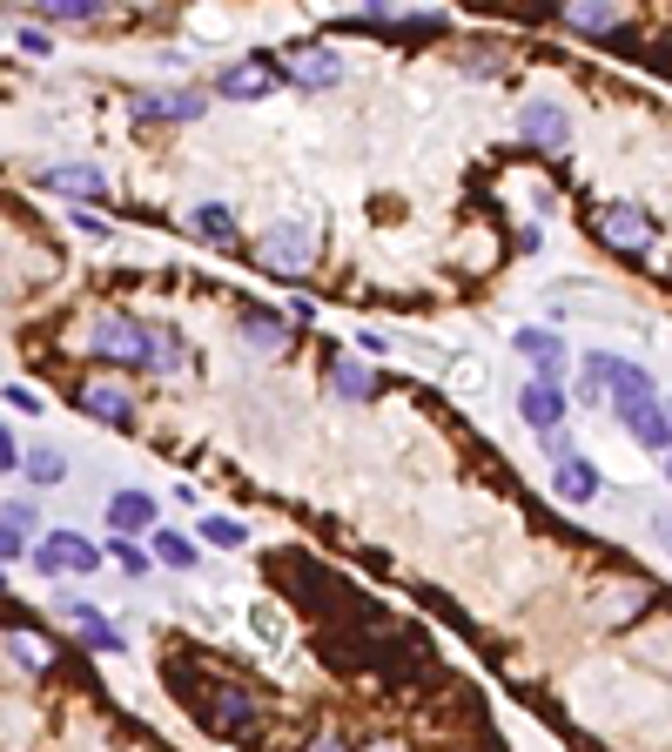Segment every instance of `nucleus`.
<instances>
[{"label":"nucleus","instance_id":"5","mask_svg":"<svg viewBox=\"0 0 672 752\" xmlns=\"http://www.w3.org/2000/svg\"><path fill=\"white\" fill-rule=\"evenodd\" d=\"M203 108H209L203 88H142V95L129 101L135 122H195Z\"/></svg>","mask_w":672,"mask_h":752},{"label":"nucleus","instance_id":"30","mask_svg":"<svg viewBox=\"0 0 672 752\" xmlns=\"http://www.w3.org/2000/svg\"><path fill=\"white\" fill-rule=\"evenodd\" d=\"M8 404H14V410H27V417L41 410V397H34V390H21V383H8Z\"/></svg>","mask_w":672,"mask_h":752},{"label":"nucleus","instance_id":"1","mask_svg":"<svg viewBox=\"0 0 672 752\" xmlns=\"http://www.w3.org/2000/svg\"><path fill=\"white\" fill-rule=\"evenodd\" d=\"M88 349L101 363H122V370H155V330L148 323H129V316H101L88 330Z\"/></svg>","mask_w":672,"mask_h":752},{"label":"nucleus","instance_id":"9","mask_svg":"<svg viewBox=\"0 0 672 752\" xmlns=\"http://www.w3.org/2000/svg\"><path fill=\"white\" fill-rule=\"evenodd\" d=\"M511 349L532 356L545 383H565V336H551V330H511Z\"/></svg>","mask_w":672,"mask_h":752},{"label":"nucleus","instance_id":"3","mask_svg":"<svg viewBox=\"0 0 672 752\" xmlns=\"http://www.w3.org/2000/svg\"><path fill=\"white\" fill-rule=\"evenodd\" d=\"M309 256H316V229H309L303 215H283V222L262 235V262L283 275V283H296V269H303Z\"/></svg>","mask_w":672,"mask_h":752},{"label":"nucleus","instance_id":"15","mask_svg":"<svg viewBox=\"0 0 672 752\" xmlns=\"http://www.w3.org/2000/svg\"><path fill=\"white\" fill-rule=\"evenodd\" d=\"M41 182H48V188H61V195H74V202H101V195H108L101 169H88V162H61V169H48Z\"/></svg>","mask_w":672,"mask_h":752},{"label":"nucleus","instance_id":"13","mask_svg":"<svg viewBox=\"0 0 672 752\" xmlns=\"http://www.w3.org/2000/svg\"><path fill=\"white\" fill-rule=\"evenodd\" d=\"M27 544H34V504H27V497H8V504H0V558L21 565Z\"/></svg>","mask_w":672,"mask_h":752},{"label":"nucleus","instance_id":"4","mask_svg":"<svg viewBox=\"0 0 672 752\" xmlns=\"http://www.w3.org/2000/svg\"><path fill=\"white\" fill-rule=\"evenodd\" d=\"M518 135H525L532 148H545V155H565V148H572V114H565L559 101H525V108H518Z\"/></svg>","mask_w":672,"mask_h":752},{"label":"nucleus","instance_id":"29","mask_svg":"<svg viewBox=\"0 0 672 752\" xmlns=\"http://www.w3.org/2000/svg\"><path fill=\"white\" fill-rule=\"evenodd\" d=\"M114 565H122V571H135V578L148 571V558H142V551H135V544H114Z\"/></svg>","mask_w":672,"mask_h":752},{"label":"nucleus","instance_id":"22","mask_svg":"<svg viewBox=\"0 0 672 752\" xmlns=\"http://www.w3.org/2000/svg\"><path fill=\"white\" fill-rule=\"evenodd\" d=\"M188 222H195V235H203V243H229V235H235V215H229L222 202H203Z\"/></svg>","mask_w":672,"mask_h":752},{"label":"nucleus","instance_id":"19","mask_svg":"<svg viewBox=\"0 0 672 752\" xmlns=\"http://www.w3.org/2000/svg\"><path fill=\"white\" fill-rule=\"evenodd\" d=\"M108 525H114V531H148V525H155L148 491H114V497H108Z\"/></svg>","mask_w":672,"mask_h":752},{"label":"nucleus","instance_id":"8","mask_svg":"<svg viewBox=\"0 0 672 752\" xmlns=\"http://www.w3.org/2000/svg\"><path fill=\"white\" fill-rule=\"evenodd\" d=\"M599 235H606L612 249H625V256L652 249V222H646V209H632V202H612V209H599Z\"/></svg>","mask_w":672,"mask_h":752},{"label":"nucleus","instance_id":"16","mask_svg":"<svg viewBox=\"0 0 672 752\" xmlns=\"http://www.w3.org/2000/svg\"><path fill=\"white\" fill-rule=\"evenodd\" d=\"M551 491H559L565 504H591L599 497V470H591L585 457H565V464H551Z\"/></svg>","mask_w":672,"mask_h":752},{"label":"nucleus","instance_id":"31","mask_svg":"<svg viewBox=\"0 0 672 752\" xmlns=\"http://www.w3.org/2000/svg\"><path fill=\"white\" fill-rule=\"evenodd\" d=\"M652 538H659V544L672 551V510H659V518H652Z\"/></svg>","mask_w":672,"mask_h":752},{"label":"nucleus","instance_id":"24","mask_svg":"<svg viewBox=\"0 0 672 752\" xmlns=\"http://www.w3.org/2000/svg\"><path fill=\"white\" fill-rule=\"evenodd\" d=\"M54 478H68V457L61 451H27V484H54Z\"/></svg>","mask_w":672,"mask_h":752},{"label":"nucleus","instance_id":"33","mask_svg":"<svg viewBox=\"0 0 672 752\" xmlns=\"http://www.w3.org/2000/svg\"><path fill=\"white\" fill-rule=\"evenodd\" d=\"M370 752H404V745H390V739H383V745H370Z\"/></svg>","mask_w":672,"mask_h":752},{"label":"nucleus","instance_id":"7","mask_svg":"<svg viewBox=\"0 0 672 752\" xmlns=\"http://www.w3.org/2000/svg\"><path fill=\"white\" fill-rule=\"evenodd\" d=\"M518 410H525V423L538 430V437H559V430H565V383L532 377V383L518 390Z\"/></svg>","mask_w":672,"mask_h":752},{"label":"nucleus","instance_id":"23","mask_svg":"<svg viewBox=\"0 0 672 752\" xmlns=\"http://www.w3.org/2000/svg\"><path fill=\"white\" fill-rule=\"evenodd\" d=\"M148 544H155V558H162V565H175V571H188V565H195V544H188L182 531H155Z\"/></svg>","mask_w":672,"mask_h":752},{"label":"nucleus","instance_id":"14","mask_svg":"<svg viewBox=\"0 0 672 752\" xmlns=\"http://www.w3.org/2000/svg\"><path fill=\"white\" fill-rule=\"evenodd\" d=\"M290 82H303V88H337V82H343V54H337V48H303V54L290 61Z\"/></svg>","mask_w":672,"mask_h":752},{"label":"nucleus","instance_id":"28","mask_svg":"<svg viewBox=\"0 0 672 752\" xmlns=\"http://www.w3.org/2000/svg\"><path fill=\"white\" fill-rule=\"evenodd\" d=\"M48 21H95V0H48Z\"/></svg>","mask_w":672,"mask_h":752},{"label":"nucleus","instance_id":"10","mask_svg":"<svg viewBox=\"0 0 672 752\" xmlns=\"http://www.w3.org/2000/svg\"><path fill=\"white\" fill-rule=\"evenodd\" d=\"M243 343L262 349V356H283L290 349V316H276L262 303H243Z\"/></svg>","mask_w":672,"mask_h":752},{"label":"nucleus","instance_id":"26","mask_svg":"<svg viewBox=\"0 0 672 752\" xmlns=\"http://www.w3.org/2000/svg\"><path fill=\"white\" fill-rule=\"evenodd\" d=\"M8 652H14V665H27V671L48 665V645L34 639V631H8Z\"/></svg>","mask_w":672,"mask_h":752},{"label":"nucleus","instance_id":"2","mask_svg":"<svg viewBox=\"0 0 672 752\" xmlns=\"http://www.w3.org/2000/svg\"><path fill=\"white\" fill-rule=\"evenodd\" d=\"M585 363L606 377V390H612V404H619V410L659 404V383H652V370H646V363H625V356H612V349H591Z\"/></svg>","mask_w":672,"mask_h":752},{"label":"nucleus","instance_id":"11","mask_svg":"<svg viewBox=\"0 0 672 752\" xmlns=\"http://www.w3.org/2000/svg\"><path fill=\"white\" fill-rule=\"evenodd\" d=\"M74 404H82L88 417H101V423H135V397L122 383H74Z\"/></svg>","mask_w":672,"mask_h":752},{"label":"nucleus","instance_id":"6","mask_svg":"<svg viewBox=\"0 0 672 752\" xmlns=\"http://www.w3.org/2000/svg\"><path fill=\"white\" fill-rule=\"evenodd\" d=\"M34 565H41V571H95L101 551L82 531H48L41 544H34Z\"/></svg>","mask_w":672,"mask_h":752},{"label":"nucleus","instance_id":"25","mask_svg":"<svg viewBox=\"0 0 672 752\" xmlns=\"http://www.w3.org/2000/svg\"><path fill=\"white\" fill-rule=\"evenodd\" d=\"M330 383H337V397H357V404L377 390V377H370V370H357V363H337V370H330Z\"/></svg>","mask_w":672,"mask_h":752},{"label":"nucleus","instance_id":"34","mask_svg":"<svg viewBox=\"0 0 672 752\" xmlns=\"http://www.w3.org/2000/svg\"><path fill=\"white\" fill-rule=\"evenodd\" d=\"M665 470H672V457H665Z\"/></svg>","mask_w":672,"mask_h":752},{"label":"nucleus","instance_id":"21","mask_svg":"<svg viewBox=\"0 0 672 752\" xmlns=\"http://www.w3.org/2000/svg\"><path fill=\"white\" fill-rule=\"evenodd\" d=\"M148 330H155V377H182V370H188L182 330H169V323H148Z\"/></svg>","mask_w":672,"mask_h":752},{"label":"nucleus","instance_id":"12","mask_svg":"<svg viewBox=\"0 0 672 752\" xmlns=\"http://www.w3.org/2000/svg\"><path fill=\"white\" fill-rule=\"evenodd\" d=\"M203 726H209V732H229V739H235V732H249V726H256V699H249V692H229V686L209 692Z\"/></svg>","mask_w":672,"mask_h":752},{"label":"nucleus","instance_id":"27","mask_svg":"<svg viewBox=\"0 0 672 752\" xmlns=\"http://www.w3.org/2000/svg\"><path fill=\"white\" fill-rule=\"evenodd\" d=\"M203 538L222 544V551H243V525H235V518H203Z\"/></svg>","mask_w":672,"mask_h":752},{"label":"nucleus","instance_id":"32","mask_svg":"<svg viewBox=\"0 0 672 752\" xmlns=\"http://www.w3.org/2000/svg\"><path fill=\"white\" fill-rule=\"evenodd\" d=\"M309 752H350V745H343V739H316Z\"/></svg>","mask_w":672,"mask_h":752},{"label":"nucleus","instance_id":"20","mask_svg":"<svg viewBox=\"0 0 672 752\" xmlns=\"http://www.w3.org/2000/svg\"><path fill=\"white\" fill-rule=\"evenodd\" d=\"M565 27H578V34H619V8L612 0H578V8H565Z\"/></svg>","mask_w":672,"mask_h":752},{"label":"nucleus","instance_id":"17","mask_svg":"<svg viewBox=\"0 0 672 752\" xmlns=\"http://www.w3.org/2000/svg\"><path fill=\"white\" fill-rule=\"evenodd\" d=\"M61 612L74 618V631H82V639H88L95 652H129V645H122V631H114V625H108L95 605H82V599H61Z\"/></svg>","mask_w":672,"mask_h":752},{"label":"nucleus","instance_id":"18","mask_svg":"<svg viewBox=\"0 0 672 752\" xmlns=\"http://www.w3.org/2000/svg\"><path fill=\"white\" fill-rule=\"evenodd\" d=\"M222 95H229V101H262V95H276V74H269V67H256V61L222 67Z\"/></svg>","mask_w":672,"mask_h":752}]
</instances>
